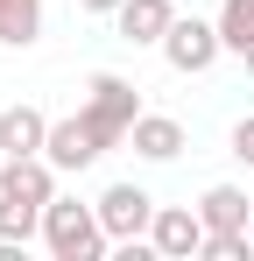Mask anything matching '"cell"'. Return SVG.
Listing matches in <instances>:
<instances>
[{"instance_id":"obj_1","label":"cell","mask_w":254,"mask_h":261,"mask_svg":"<svg viewBox=\"0 0 254 261\" xmlns=\"http://www.w3.org/2000/svg\"><path fill=\"white\" fill-rule=\"evenodd\" d=\"M42 247L57 261H99L113 247V233L99 226V205H78V198H49L42 205Z\"/></svg>"},{"instance_id":"obj_2","label":"cell","mask_w":254,"mask_h":261,"mask_svg":"<svg viewBox=\"0 0 254 261\" xmlns=\"http://www.w3.org/2000/svg\"><path fill=\"white\" fill-rule=\"evenodd\" d=\"M85 92H92V99H85V120L106 134V148H120V141H127V127L141 120V99H134V85H127L120 71H99Z\"/></svg>"},{"instance_id":"obj_3","label":"cell","mask_w":254,"mask_h":261,"mask_svg":"<svg viewBox=\"0 0 254 261\" xmlns=\"http://www.w3.org/2000/svg\"><path fill=\"white\" fill-rule=\"evenodd\" d=\"M219 49H226L219 21L176 14V21H169V36H163V64H169V71H184V78H198V71H212V64H219Z\"/></svg>"},{"instance_id":"obj_4","label":"cell","mask_w":254,"mask_h":261,"mask_svg":"<svg viewBox=\"0 0 254 261\" xmlns=\"http://www.w3.org/2000/svg\"><path fill=\"white\" fill-rule=\"evenodd\" d=\"M99 226L113 233V247L148 240V226H156V198H148L141 184H106V191H99Z\"/></svg>"},{"instance_id":"obj_5","label":"cell","mask_w":254,"mask_h":261,"mask_svg":"<svg viewBox=\"0 0 254 261\" xmlns=\"http://www.w3.org/2000/svg\"><path fill=\"white\" fill-rule=\"evenodd\" d=\"M42 155H49L64 176H78V170H92V163L106 155V134L92 127L85 113H71V120H49V141H42Z\"/></svg>"},{"instance_id":"obj_6","label":"cell","mask_w":254,"mask_h":261,"mask_svg":"<svg viewBox=\"0 0 254 261\" xmlns=\"http://www.w3.org/2000/svg\"><path fill=\"white\" fill-rule=\"evenodd\" d=\"M205 219H198V205H156V226H148V247L163 261H191V254H205Z\"/></svg>"},{"instance_id":"obj_7","label":"cell","mask_w":254,"mask_h":261,"mask_svg":"<svg viewBox=\"0 0 254 261\" xmlns=\"http://www.w3.org/2000/svg\"><path fill=\"white\" fill-rule=\"evenodd\" d=\"M169 21H176L169 0H120V7H113V29H120V43H134V49H163Z\"/></svg>"},{"instance_id":"obj_8","label":"cell","mask_w":254,"mask_h":261,"mask_svg":"<svg viewBox=\"0 0 254 261\" xmlns=\"http://www.w3.org/2000/svg\"><path fill=\"white\" fill-rule=\"evenodd\" d=\"M57 163L49 155H0V191L7 198H29V205H49L57 198Z\"/></svg>"},{"instance_id":"obj_9","label":"cell","mask_w":254,"mask_h":261,"mask_svg":"<svg viewBox=\"0 0 254 261\" xmlns=\"http://www.w3.org/2000/svg\"><path fill=\"white\" fill-rule=\"evenodd\" d=\"M127 141H134L141 163H176V155H184V120H169V113H141V120L127 127Z\"/></svg>"},{"instance_id":"obj_10","label":"cell","mask_w":254,"mask_h":261,"mask_svg":"<svg viewBox=\"0 0 254 261\" xmlns=\"http://www.w3.org/2000/svg\"><path fill=\"white\" fill-rule=\"evenodd\" d=\"M42 141H49L42 106H7L0 113V155H42Z\"/></svg>"},{"instance_id":"obj_11","label":"cell","mask_w":254,"mask_h":261,"mask_svg":"<svg viewBox=\"0 0 254 261\" xmlns=\"http://www.w3.org/2000/svg\"><path fill=\"white\" fill-rule=\"evenodd\" d=\"M198 219H205L212 233H247V219H254V198L240 191V184H212L205 198H198Z\"/></svg>"},{"instance_id":"obj_12","label":"cell","mask_w":254,"mask_h":261,"mask_svg":"<svg viewBox=\"0 0 254 261\" xmlns=\"http://www.w3.org/2000/svg\"><path fill=\"white\" fill-rule=\"evenodd\" d=\"M36 36H42V0H0V43L29 49Z\"/></svg>"},{"instance_id":"obj_13","label":"cell","mask_w":254,"mask_h":261,"mask_svg":"<svg viewBox=\"0 0 254 261\" xmlns=\"http://www.w3.org/2000/svg\"><path fill=\"white\" fill-rule=\"evenodd\" d=\"M36 233H42V205L7 198V191H0V240H7V247H29Z\"/></svg>"},{"instance_id":"obj_14","label":"cell","mask_w":254,"mask_h":261,"mask_svg":"<svg viewBox=\"0 0 254 261\" xmlns=\"http://www.w3.org/2000/svg\"><path fill=\"white\" fill-rule=\"evenodd\" d=\"M219 36L233 57H247L254 49V0H219Z\"/></svg>"},{"instance_id":"obj_15","label":"cell","mask_w":254,"mask_h":261,"mask_svg":"<svg viewBox=\"0 0 254 261\" xmlns=\"http://www.w3.org/2000/svg\"><path fill=\"white\" fill-rule=\"evenodd\" d=\"M205 261H254V233H205Z\"/></svg>"},{"instance_id":"obj_16","label":"cell","mask_w":254,"mask_h":261,"mask_svg":"<svg viewBox=\"0 0 254 261\" xmlns=\"http://www.w3.org/2000/svg\"><path fill=\"white\" fill-rule=\"evenodd\" d=\"M233 155H240V163H247V170H254V113H247V120H240V127H233Z\"/></svg>"},{"instance_id":"obj_17","label":"cell","mask_w":254,"mask_h":261,"mask_svg":"<svg viewBox=\"0 0 254 261\" xmlns=\"http://www.w3.org/2000/svg\"><path fill=\"white\" fill-rule=\"evenodd\" d=\"M85 14H113V7H120V0H78Z\"/></svg>"},{"instance_id":"obj_18","label":"cell","mask_w":254,"mask_h":261,"mask_svg":"<svg viewBox=\"0 0 254 261\" xmlns=\"http://www.w3.org/2000/svg\"><path fill=\"white\" fill-rule=\"evenodd\" d=\"M240 64H247V78H254V49H247V57H240Z\"/></svg>"},{"instance_id":"obj_19","label":"cell","mask_w":254,"mask_h":261,"mask_svg":"<svg viewBox=\"0 0 254 261\" xmlns=\"http://www.w3.org/2000/svg\"><path fill=\"white\" fill-rule=\"evenodd\" d=\"M247 233H254V219H247Z\"/></svg>"}]
</instances>
